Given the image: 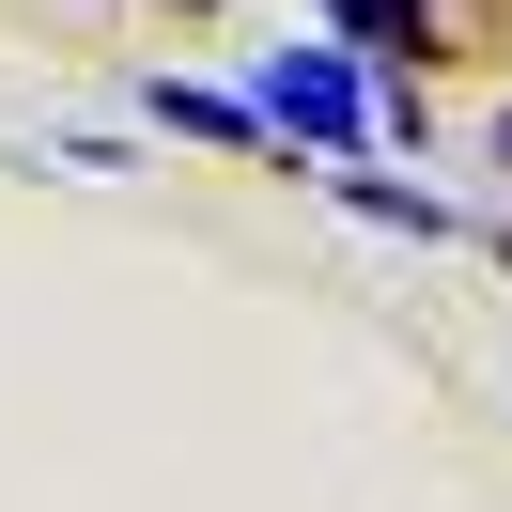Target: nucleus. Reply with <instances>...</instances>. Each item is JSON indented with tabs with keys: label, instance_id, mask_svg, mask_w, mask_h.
<instances>
[{
	"label": "nucleus",
	"instance_id": "20e7f679",
	"mask_svg": "<svg viewBox=\"0 0 512 512\" xmlns=\"http://www.w3.org/2000/svg\"><path fill=\"white\" fill-rule=\"evenodd\" d=\"M342 202H357V218H388V233H435V202H419V187H388V171H357Z\"/></svg>",
	"mask_w": 512,
	"mask_h": 512
},
{
	"label": "nucleus",
	"instance_id": "423d86ee",
	"mask_svg": "<svg viewBox=\"0 0 512 512\" xmlns=\"http://www.w3.org/2000/svg\"><path fill=\"white\" fill-rule=\"evenodd\" d=\"M171 16H218V0H171Z\"/></svg>",
	"mask_w": 512,
	"mask_h": 512
},
{
	"label": "nucleus",
	"instance_id": "39448f33",
	"mask_svg": "<svg viewBox=\"0 0 512 512\" xmlns=\"http://www.w3.org/2000/svg\"><path fill=\"white\" fill-rule=\"evenodd\" d=\"M497 171H512V109H497Z\"/></svg>",
	"mask_w": 512,
	"mask_h": 512
},
{
	"label": "nucleus",
	"instance_id": "f257e3e1",
	"mask_svg": "<svg viewBox=\"0 0 512 512\" xmlns=\"http://www.w3.org/2000/svg\"><path fill=\"white\" fill-rule=\"evenodd\" d=\"M249 109H264V140H311V156H357V140H373V78H357L342 47H280V63L249 78Z\"/></svg>",
	"mask_w": 512,
	"mask_h": 512
},
{
	"label": "nucleus",
	"instance_id": "f03ea898",
	"mask_svg": "<svg viewBox=\"0 0 512 512\" xmlns=\"http://www.w3.org/2000/svg\"><path fill=\"white\" fill-rule=\"evenodd\" d=\"M388 47V63H419V47H435V16H419V0H326V47Z\"/></svg>",
	"mask_w": 512,
	"mask_h": 512
},
{
	"label": "nucleus",
	"instance_id": "7ed1b4c3",
	"mask_svg": "<svg viewBox=\"0 0 512 512\" xmlns=\"http://www.w3.org/2000/svg\"><path fill=\"white\" fill-rule=\"evenodd\" d=\"M156 125H171V140H264V109H249V94H187V78H171Z\"/></svg>",
	"mask_w": 512,
	"mask_h": 512
}]
</instances>
